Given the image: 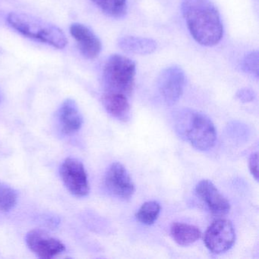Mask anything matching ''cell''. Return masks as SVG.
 <instances>
[{"label": "cell", "instance_id": "obj_1", "mask_svg": "<svg viewBox=\"0 0 259 259\" xmlns=\"http://www.w3.org/2000/svg\"><path fill=\"white\" fill-rule=\"evenodd\" d=\"M181 10L195 41L205 47L218 45L224 35L219 12L209 0H183Z\"/></svg>", "mask_w": 259, "mask_h": 259}, {"label": "cell", "instance_id": "obj_2", "mask_svg": "<svg viewBox=\"0 0 259 259\" xmlns=\"http://www.w3.org/2000/svg\"><path fill=\"white\" fill-rule=\"evenodd\" d=\"M176 128L177 133L198 151H208L214 146L216 128L204 113L191 110H182L177 115Z\"/></svg>", "mask_w": 259, "mask_h": 259}, {"label": "cell", "instance_id": "obj_3", "mask_svg": "<svg viewBox=\"0 0 259 259\" xmlns=\"http://www.w3.org/2000/svg\"><path fill=\"white\" fill-rule=\"evenodd\" d=\"M7 22L12 28L30 38L58 49H63L67 45L66 35L60 28L31 15L12 13L9 15Z\"/></svg>", "mask_w": 259, "mask_h": 259}, {"label": "cell", "instance_id": "obj_4", "mask_svg": "<svg viewBox=\"0 0 259 259\" xmlns=\"http://www.w3.org/2000/svg\"><path fill=\"white\" fill-rule=\"evenodd\" d=\"M136 65L125 56L113 54L104 68V92L120 94L130 98L134 90Z\"/></svg>", "mask_w": 259, "mask_h": 259}, {"label": "cell", "instance_id": "obj_5", "mask_svg": "<svg viewBox=\"0 0 259 259\" xmlns=\"http://www.w3.org/2000/svg\"><path fill=\"white\" fill-rule=\"evenodd\" d=\"M236 240V233L231 221L219 219L212 223L206 230L204 242L209 251L221 254L228 251Z\"/></svg>", "mask_w": 259, "mask_h": 259}, {"label": "cell", "instance_id": "obj_6", "mask_svg": "<svg viewBox=\"0 0 259 259\" xmlns=\"http://www.w3.org/2000/svg\"><path fill=\"white\" fill-rule=\"evenodd\" d=\"M186 75L181 68L170 66L163 69L157 79V88L167 105L172 106L180 101L184 91Z\"/></svg>", "mask_w": 259, "mask_h": 259}, {"label": "cell", "instance_id": "obj_7", "mask_svg": "<svg viewBox=\"0 0 259 259\" xmlns=\"http://www.w3.org/2000/svg\"><path fill=\"white\" fill-rule=\"evenodd\" d=\"M60 175L69 192L75 196L84 197L89 193V179L84 165L74 158H67L60 168Z\"/></svg>", "mask_w": 259, "mask_h": 259}, {"label": "cell", "instance_id": "obj_8", "mask_svg": "<svg viewBox=\"0 0 259 259\" xmlns=\"http://www.w3.org/2000/svg\"><path fill=\"white\" fill-rule=\"evenodd\" d=\"M104 182L109 192L124 201L131 199L136 191L128 171L122 163L118 162L110 165L106 172Z\"/></svg>", "mask_w": 259, "mask_h": 259}, {"label": "cell", "instance_id": "obj_9", "mask_svg": "<svg viewBox=\"0 0 259 259\" xmlns=\"http://www.w3.org/2000/svg\"><path fill=\"white\" fill-rule=\"evenodd\" d=\"M26 243L28 248L41 258H52L66 249L59 239L39 230H31L27 234Z\"/></svg>", "mask_w": 259, "mask_h": 259}, {"label": "cell", "instance_id": "obj_10", "mask_svg": "<svg viewBox=\"0 0 259 259\" xmlns=\"http://www.w3.org/2000/svg\"><path fill=\"white\" fill-rule=\"evenodd\" d=\"M195 192L213 214L224 216L230 212V202L210 180L200 181L196 185Z\"/></svg>", "mask_w": 259, "mask_h": 259}, {"label": "cell", "instance_id": "obj_11", "mask_svg": "<svg viewBox=\"0 0 259 259\" xmlns=\"http://www.w3.org/2000/svg\"><path fill=\"white\" fill-rule=\"evenodd\" d=\"M70 33L78 43V49L87 59L98 57L102 50L101 40L96 34L85 25L74 23L70 26Z\"/></svg>", "mask_w": 259, "mask_h": 259}, {"label": "cell", "instance_id": "obj_12", "mask_svg": "<svg viewBox=\"0 0 259 259\" xmlns=\"http://www.w3.org/2000/svg\"><path fill=\"white\" fill-rule=\"evenodd\" d=\"M104 108L113 117L122 122L130 118V104L128 98L120 94L104 92L102 97Z\"/></svg>", "mask_w": 259, "mask_h": 259}, {"label": "cell", "instance_id": "obj_13", "mask_svg": "<svg viewBox=\"0 0 259 259\" xmlns=\"http://www.w3.org/2000/svg\"><path fill=\"white\" fill-rule=\"evenodd\" d=\"M60 122L66 133L78 131L82 125L83 119L76 103L72 99L63 102L59 111Z\"/></svg>", "mask_w": 259, "mask_h": 259}, {"label": "cell", "instance_id": "obj_14", "mask_svg": "<svg viewBox=\"0 0 259 259\" xmlns=\"http://www.w3.org/2000/svg\"><path fill=\"white\" fill-rule=\"evenodd\" d=\"M118 46L128 54L136 55H148L157 50L155 40L147 37L125 36L118 40Z\"/></svg>", "mask_w": 259, "mask_h": 259}, {"label": "cell", "instance_id": "obj_15", "mask_svg": "<svg viewBox=\"0 0 259 259\" xmlns=\"http://www.w3.org/2000/svg\"><path fill=\"white\" fill-rule=\"evenodd\" d=\"M170 235L178 245L188 246L201 238V232L195 226L184 223H174L171 226Z\"/></svg>", "mask_w": 259, "mask_h": 259}, {"label": "cell", "instance_id": "obj_16", "mask_svg": "<svg viewBox=\"0 0 259 259\" xmlns=\"http://www.w3.org/2000/svg\"><path fill=\"white\" fill-rule=\"evenodd\" d=\"M107 16L120 19L126 15L128 0H92Z\"/></svg>", "mask_w": 259, "mask_h": 259}, {"label": "cell", "instance_id": "obj_17", "mask_svg": "<svg viewBox=\"0 0 259 259\" xmlns=\"http://www.w3.org/2000/svg\"><path fill=\"white\" fill-rule=\"evenodd\" d=\"M160 212V205L157 201H149L144 203L136 213V218L145 225L154 224Z\"/></svg>", "mask_w": 259, "mask_h": 259}, {"label": "cell", "instance_id": "obj_18", "mask_svg": "<svg viewBox=\"0 0 259 259\" xmlns=\"http://www.w3.org/2000/svg\"><path fill=\"white\" fill-rule=\"evenodd\" d=\"M17 193L10 186L0 183V210L9 211L17 202Z\"/></svg>", "mask_w": 259, "mask_h": 259}, {"label": "cell", "instance_id": "obj_19", "mask_svg": "<svg viewBox=\"0 0 259 259\" xmlns=\"http://www.w3.org/2000/svg\"><path fill=\"white\" fill-rule=\"evenodd\" d=\"M258 52L254 51L247 54L242 62V69L246 73L254 76H258Z\"/></svg>", "mask_w": 259, "mask_h": 259}, {"label": "cell", "instance_id": "obj_20", "mask_svg": "<svg viewBox=\"0 0 259 259\" xmlns=\"http://www.w3.org/2000/svg\"><path fill=\"white\" fill-rule=\"evenodd\" d=\"M249 169L251 175L256 181H258V155L257 153H253L249 158Z\"/></svg>", "mask_w": 259, "mask_h": 259}, {"label": "cell", "instance_id": "obj_21", "mask_svg": "<svg viewBox=\"0 0 259 259\" xmlns=\"http://www.w3.org/2000/svg\"><path fill=\"white\" fill-rule=\"evenodd\" d=\"M236 97L242 102H251L254 100V94L252 91L248 89H242L236 94Z\"/></svg>", "mask_w": 259, "mask_h": 259}]
</instances>
